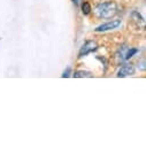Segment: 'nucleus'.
I'll return each instance as SVG.
<instances>
[{"mask_svg":"<svg viewBox=\"0 0 146 146\" xmlns=\"http://www.w3.org/2000/svg\"><path fill=\"white\" fill-rule=\"evenodd\" d=\"M117 13V7L115 3H102L98 5L94 9V14L99 19H112Z\"/></svg>","mask_w":146,"mask_h":146,"instance_id":"nucleus-1","label":"nucleus"},{"mask_svg":"<svg viewBox=\"0 0 146 146\" xmlns=\"http://www.w3.org/2000/svg\"><path fill=\"white\" fill-rule=\"evenodd\" d=\"M121 25V21L120 20H112L107 23H104L99 27H97L94 29L96 32H106V31H111V30H114L116 28H119Z\"/></svg>","mask_w":146,"mask_h":146,"instance_id":"nucleus-2","label":"nucleus"},{"mask_svg":"<svg viewBox=\"0 0 146 146\" xmlns=\"http://www.w3.org/2000/svg\"><path fill=\"white\" fill-rule=\"evenodd\" d=\"M97 48H98V44H97L94 40H88V42L81 47L80 53H78V56H80V58H83V56L90 54L91 52L96 51Z\"/></svg>","mask_w":146,"mask_h":146,"instance_id":"nucleus-3","label":"nucleus"},{"mask_svg":"<svg viewBox=\"0 0 146 146\" xmlns=\"http://www.w3.org/2000/svg\"><path fill=\"white\" fill-rule=\"evenodd\" d=\"M133 72H135V68L132 64H124L117 71V77H128L130 75H133Z\"/></svg>","mask_w":146,"mask_h":146,"instance_id":"nucleus-4","label":"nucleus"},{"mask_svg":"<svg viewBox=\"0 0 146 146\" xmlns=\"http://www.w3.org/2000/svg\"><path fill=\"white\" fill-rule=\"evenodd\" d=\"M74 76L75 78H84V77H92V72L90 71H85V70H77L74 72Z\"/></svg>","mask_w":146,"mask_h":146,"instance_id":"nucleus-5","label":"nucleus"},{"mask_svg":"<svg viewBox=\"0 0 146 146\" xmlns=\"http://www.w3.org/2000/svg\"><path fill=\"white\" fill-rule=\"evenodd\" d=\"M91 5L89 4V3H86V1H84L83 4H82V12H83V14L84 15H89L90 13H91Z\"/></svg>","mask_w":146,"mask_h":146,"instance_id":"nucleus-6","label":"nucleus"},{"mask_svg":"<svg viewBox=\"0 0 146 146\" xmlns=\"http://www.w3.org/2000/svg\"><path fill=\"white\" fill-rule=\"evenodd\" d=\"M137 52H138L137 48H131V50H129V51L127 52V54H125V60H129L130 58H132Z\"/></svg>","mask_w":146,"mask_h":146,"instance_id":"nucleus-7","label":"nucleus"},{"mask_svg":"<svg viewBox=\"0 0 146 146\" xmlns=\"http://www.w3.org/2000/svg\"><path fill=\"white\" fill-rule=\"evenodd\" d=\"M69 74H70V68H67V70L62 74V77L66 78V77H69Z\"/></svg>","mask_w":146,"mask_h":146,"instance_id":"nucleus-8","label":"nucleus"},{"mask_svg":"<svg viewBox=\"0 0 146 146\" xmlns=\"http://www.w3.org/2000/svg\"><path fill=\"white\" fill-rule=\"evenodd\" d=\"M72 3H74V4H77V0H72Z\"/></svg>","mask_w":146,"mask_h":146,"instance_id":"nucleus-9","label":"nucleus"}]
</instances>
